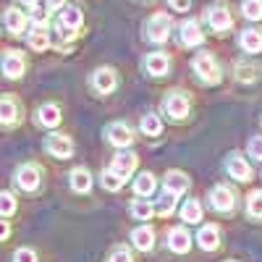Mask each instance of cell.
Returning <instances> with one entry per match:
<instances>
[{"mask_svg":"<svg viewBox=\"0 0 262 262\" xmlns=\"http://www.w3.org/2000/svg\"><path fill=\"white\" fill-rule=\"evenodd\" d=\"M191 66H194L196 79H200L202 84H217L221 81V66H217V60L210 53H200Z\"/></svg>","mask_w":262,"mask_h":262,"instance_id":"6da1fadb","label":"cell"},{"mask_svg":"<svg viewBox=\"0 0 262 262\" xmlns=\"http://www.w3.org/2000/svg\"><path fill=\"white\" fill-rule=\"evenodd\" d=\"M144 32H147V39H149V42H155V45H163V42L170 37V32H173V21H170L168 13H155V16L147 21Z\"/></svg>","mask_w":262,"mask_h":262,"instance_id":"7a4b0ae2","label":"cell"},{"mask_svg":"<svg viewBox=\"0 0 262 262\" xmlns=\"http://www.w3.org/2000/svg\"><path fill=\"white\" fill-rule=\"evenodd\" d=\"M210 207H212L215 212H223V215L233 212V207H236V194H233V189L226 186V184L212 186V189H210Z\"/></svg>","mask_w":262,"mask_h":262,"instance_id":"3957f363","label":"cell"},{"mask_svg":"<svg viewBox=\"0 0 262 262\" xmlns=\"http://www.w3.org/2000/svg\"><path fill=\"white\" fill-rule=\"evenodd\" d=\"M163 111L170 121H184L189 116V97L184 92H168L163 100Z\"/></svg>","mask_w":262,"mask_h":262,"instance_id":"277c9868","label":"cell"},{"mask_svg":"<svg viewBox=\"0 0 262 262\" xmlns=\"http://www.w3.org/2000/svg\"><path fill=\"white\" fill-rule=\"evenodd\" d=\"M39 181H42V170L34 163H27V165H21L16 170V186L21 191H37L39 189Z\"/></svg>","mask_w":262,"mask_h":262,"instance_id":"5b68a950","label":"cell"},{"mask_svg":"<svg viewBox=\"0 0 262 262\" xmlns=\"http://www.w3.org/2000/svg\"><path fill=\"white\" fill-rule=\"evenodd\" d=\"M226 170H228L231 179L242 181V184H247L252 179V168H249V163H247V158L242 155V152H231V155L226 158Z\"/></svg>","mask_w":262,"mask_h":262,"instance_id":"8992f818","label":"cell"},{"mask_svg":"<svg viewBox=\"0 0 262 262\" xmlns=\"http://www.w3.org/2000/svg\"><path fill=\"white\" fill-rule=\"evenodd\" d=\"M45 149L50 152L53 158H71L74 155V142H71V137H66V134H50L48 139H45Z\"/></svg>","mask_w":262,"mask_h":262,"instance_id":"52a82bcc","label":"cell"},{"mask_svg":"<svg viewBox=\"0 0 262 262\" xmlns=\"http://www.w3.org/2000/svg\"><path fill=\"white\" fill-rule=\"evenodd\" d=\"M207 24L221 34L231 29V11L226 8V3H215L207 8Z\"/></svg>","mask_w":262,"mask_h":262,"instance_id":"ba28073f","label":"cell"},{"mask_svg":"<svg viewBox=\"0 0 262 262\" xmlns=\"http://www.w3.org/2000/svg\"><path fill=\"white\" fill-rule=\"evenodd\" d=\"M105 137H107V142L116 144V147H128L131 139H134V131L128 128V123L116 121V123H111V126L105 128Z\"/></svg>","mask_w":262,"mask_h":262,"instance_id":"9c48e42d","label":"cell"},{"mask_svg":"<svg viewBox=\"0 0 262 262\" xmlns=\"http://www.w3.org/2000/svg\"><path fill=\"white\" fill-rule=\"evenodd\" d=\"M137 155H134V152H118V155L113 158V163H111V170L116 173V176L118 179H128L131 176V173H134L137 170Z\"/></svg>","mask_w":262,"mask_h":262,"instance_id":"30bf717a","label":"cell"},{"mask_svg":"<svg viewBox=\"0 0 262 262\" xmlns=\"http://www.w3.org/2000/svg\"><path fill=\"white\" fill-rule=\"evenodd\" d=\"M21 121V107L16 97H0V126H16Z\"/></svg>","mask_w":262,"mask_h":262,"instance_id":"8fae6325","label":"cell"},{"mask_svg":"<svg viewBox=\"0 0 262 262\" xmlns=\"http://www.w3.org/2000/svg\"><path fill=\"white\" fill-rule=\"evenodd\" d=\"M116 84H118V79H116L113 69H97L92 74V86H95L97 95H111L116 90Z\"/></svg>","mask_w":262,"mask_h":262,"instance_id":"7c38bea8","label":"cell"},{"mask_svg":"<svg viewBox=\"0 0 262 262\" xmlns=\"http://www.w3.org/2000/svg\"><path fill=\"white\" fill-rule=\"evenodd\" d=\"M3 76L6 79H18V76H24V69H27V60H24V55L21 53H16V50H11V53H6V58H3Z\"/></svg>","mask_w":262,"mask_h":262,"instance_id":"4fadbf2b","label":"cell"},{"mask_svg":"<svg viewBox=\"0 0 262 262\" xmlns=\"http://www.w3.org/2000/svg\"><path fill=\"white\" fill-rule=\"evenodd\" d=\"M179 39H181L184 48H194V45H202V42H205V34L200 32V24H196L194 18H189V21H184L181 29H179Z\"/></svg>","mask_w":262,"mask_h":262,"instance_id":"5bb4252c","label":"cell"},{"mask_svg":"<svg viewBox=\"0 0 262 262\" xmlns=\"http://www.w3.org/2000/svg\"><path fill=\"white\" fill-rule=\"evenodd\" d=\"M168 69H170V58L165 53H149L144 58V71L149 76H165Z\"/></svg>","mask_w":262,"mask_h":262,"instance_id":"9a60e30c","label":"cell"},{"mask_svg":"<svg viewBox=\"0 0 262 262\" xmlns=\"http://www.w3.org/2000/svg\"><path fill=\"white\" fill-rule=\"evenodd\" d=\"M168 247L170 252H176V254H186L189 247H191V236L186 228H173L168 231Z\"/></svg>","mask_w":262,"mask_h":262,"instance_id":"2e32d148","label":"cell"},{"mask_svg":"<svg viewBox=\"0 0 262 262\" xmlns=\"http://www.w3.org/2000/svg\"><path fill=\"white\" fill-rule=\"evenodd\" d=\"M196 244H200L205 252H215L221 247V231L215 226H202L200 233H196Z\"/></svg>","mask_w":262,"mask_h":262,"instance_id":"e0dca14e","label":"cell"},{"mask_svg":"<svg viewBox=\"0 0 262 262\" xmlns=\"http://www.w3.org/2000/svg\"><path fill=\"white\" fill-rule=\"evenodd\" d=\"M81 21H84V16H81V8H76V6H69V8H63V11H60L58 27H63V29H69V32H74V34H76V29L81 27Z\"/></svg>","mask_w":262,"mask_h":262,"instance_id":"ac0fdd59","label":"cell"},{"mask_svg":"<svg viewBox=\"0 0 262 262\" xmlns=\"http://www.w3.org/2000/svg\"><path fill=\"white\" fill-rule=\"evenodd\" d=\"M50 45V34H48V24H34L32 32H29V48L42 53V50H48Z\"/></svg>","mask_w":262,"mask_h":262,"instance_id":"d6986e66","label":"cell"},{"mask_svg":"<svg viewBox=\"0 0 262 262\" xmlns=\"http://www.w3.org/2000/svg\"><path fill=\"white\" fill-rule=\"evenodd\" d=\"M238 45H242V50L249 53V55L262 53V34L257 29H244L242 37H238Z\"/></svg>","mask_w":262,"mask_h":262,"instance_id":"ffe728a7","label":"cell"},{"mask_svg":"<svg viewBox=\"0 0 262 262\" xmlns=\"http://www.w3.org/2000/svg\"><path fill=\"white\" fill-rule=\"evenodd\" d=\"M69 179H71V189L76 194H86V191L92 189V173L86 170V168H74Z\"/></svg>","mask_w":262,"mask_h":262,"instance_id":"44dd1931","label":"cell"},{"mask_svg":"<svg viewBox=\"0 0 262 262\" xmlns=\"http://www.w3.org/2000/svg\"><path fill=\"white\" fill-rule=\"evenodd\" d=\"M37 123L45 128H55L60 123V107L58 105H42L37 111Z\"/></svg>","mask_w":262,"mask_h":262,"instance_id":"7402d4cb","label":"cell"},{"mask_svg":"<svg viewBox=\"0 0 262 262\" xmlns=\"http://www.w3.org/2000/svg\"><path fill=\"white\" fill-rule=\"evenodd\" d=\"M189 189V179H186V173L181 170H168V176H165V191L170 194H184Z\"/></svg>","mask_w":262,"mask_h":262,"instance_id":"603a6c76","label":"cell"},{"mask_svg":"<svg viewBox=\"0 0 262 262\" xmlns=\"http://www.w3.org/2000/svg\"><path fill=\"white\" fill-rule=\"evenodd\" d=\"M131 242H134L137 249L149 252L152 247H155V231H152L149 226H142V228H137L134 233H131Z\"/></svg>","mask_w":262,"mask_h":262,"instance_id":"cb8c5ba5","label":"cell"},{"mask_svg":"<svg viewBox=\"0 0 262 262\" xmlns=\"http://www.w3.org/2000/svg\"><path fill=\"white\" fill-rule=\"evenodd\" d=\"M6 29L11 34H21V32L27 29V16L21 13L18 8H8L6 11Z\"/></svg>","mask_w":262,"mask_h":262,"instance_id":"d4e9b609","label":"cell"},{"mask_svg":"<svg viewBox=\"0 0 262 262\" xmlns=\"http://www.w3.org/2000/svg\"><path fill=\"white\" fill-rule=\"evenodd\" d=\"M155 189H158V181H155L152 173H139V176L134 179V191L139 196H152V194H155Z\"/></svg>","mask_w":262,"mask_h":262,"instance_id":"484cf974","label":"cell"},{"mask_svg":"<svg viewBox=\"0 0 262 262\" xmlns=\"http://www.w3.org/2000/svg\"><path fill=\"white\" fill-rule=\"evenodd\" d=\"M233 74H236V79H238V81L252 84V81H257V76H259V69H257L254 63H244V60H238V63L233 66Z\"/></svg>","mask_w":262,"mask_h":262,"instance_id":"4316f807","label":"cell"},{"mask_svg":"<svg viewBox=\"0 0 262 262\" xmlns=\"http://www.w3.org/2000/svg\"><path fill=\"white\" fill-rule=\"evenodd\" d=\"M128 212H131V217H134V221H149L152 212H155V205L147 202V200H137V202H131Z\"/></svg>","mask_w":262,"mask_h":262,"instance_id":"83f0119b","label":"cell"},{"mask_svg":"<svg viewBox=\"0 0 262 262\" xmlns=\"http://www.w3.org/2000/svg\"><path fill=\"white\" fill-rule=\"evenodd\" d=\"M181 217L186 223H200L202 221V205L196 200H189L184 207H181Z\"/></svg>","mask_w":262,"mask_h":262,"instance_id":"f1b7e54d","label":"cell"},{"mask_svg":"<svg viewBox=\"0 0 262 262\" xmlns=\"http://www.w3.org/2000/svg\"><path fill=\"white\" fill-rule=\"evenodd\" d=\"M176 200H179L176 194L165 191V194L160 196V200H158V205H155V212H158V215H163V217H168L173 210H176Z\"/></svg>","mask_w":262,"mask_h":262,"instance_id":"f546056e","label":"cell"},{"mask_svg":"<svg viewBox=\"0 0 262 262\" xmlns=\"http://www.w3.org/2000/svg\"><path fill=\"white\" fill-rule=\"evenodd\" d=\"M142 131L147 137H158L160 131H163V123H160V118L155 116V113H147L144 118H142Z\"/></svg>","mask_w":262,"mask_h":262,"instance_id":"4dcf8cb0","label":"cell"},{"mask_svg":"<svg viewBox=\"0 0 262 262\" xmlns=\"http://www.w3.org/2000/svg\"><path fill=\"white\" fill-rule=\"evenodd\" d=\"M247 212L249 217H262V191H252L247 196Z\"/></svg>","mask_w":262,"mask_h":262,"instance_id":"1f68e13d","label":"cell"},{"mask_svg":"<svg viewBox=\"0 0 262 262\" xmlns=\"http://www.w3.org/2000/svg\"><path fill=\"white\" fill-rule=\"evenodd\" d=\"M242 11L249 21H259L262 18V0H244Z\"/></svg>","mask_w":262,"mask_h":262,"instance_id":"d6a6232c","label":"cell"},{"mask_svg":"<svg viewBox=\"0 0 262 262\" xmlns=\"http://www.w3.org/2000/svg\"><path fill=\"white\" fill-rule=\"evenodd\" d=\"M16 212V200L11 191H0V217H8Z\"/></svg>","mask_w":262,"mask_h":262,"instance_id":"836d02e7","label":"cell"},{"mask_svg":"<svg viewBox=\"0 0 262 262\" xmlns=\"http://www.w3.org/2000/svg\"><path fill=\"white\" fill-rule=\"evenodd\" d=\"M100 181H102V189H107V191H118L123 186V179H118L113 170H102Z\"/></svg>","mask_w":262,"mask_h":262,"instance_id":"e575fe53","label":"cell"},{"mask_svg":"<svg viewBox=\"0 0 262 262\" xmlns=\"http://www.w3.org/2000/svg\"><path fill=\"white\" fill-rule=\"evenodd\" d=\"M247 152H249V158L262 160V137H252L249 144H247Z\"/></svg>","mask_w":262,"mask_h":262,"instance_id":"d590c367","label":"cell"},{"mask_svg":"<svg viewBox=\"0 0 262 262\" xmlns=\"http://www.w3.org/2000/svg\"><path fill=\"white\" fill-rule=\"evenodd\" d=\"M111 262H134V257H131V252L126 247H116L111 252Z\"/></svg>","mask_w":262,"mask_h":262,"instance_id":"8d00e7d4","label":"cell"},{"mask_svg":"<svg viewBox=\"0 0 262 262\" xmlns=\"http://www.w3.org/2000/svg\"><path fill=\"white\" fill-rule=\"evenodd\" d=\"M13 262H37V254L32 249H18L13 254Z\"/></svg>","mask_w":262,"mask_h":262,"instance_id":"74e56055","label":"cell"},{"mask_svg":"<svg viewBox=\"0 0 262 262\" xmlns=\"http://www.w3.org/2000/svg\"><path fill=\"white\" fill-rule=\"evenodd\" d=\"M168 6H170L173 11H179V13H184V11H189V6H191V0H168Z\"/></svg>","mask_w":262,"mask_h":262,"instance_id":"f35d334b","label":"cell"},{"mask_svg":"<svg viewBox=\"0 0 262 262\" xmlns=\"http://www.w3.org/2000/svg\"><path fill=\"white\" fill-rule=\"evenodd\" d=\"M8 236H11V226L6 221H0V242H6Z\"/></svg>","mask_w":262,"mask_h":262,"instance_id":"ab89813d","label":"cell"},{"mask_svg":"<svg viewBox=\"0 0 262 262\" xmlns=\"http://www.w3.org/2000/svg\"><path fill=\"white\" fill-rule=\"evenodd\" d=\"M63 3H66V0H45L48 11H58V8H63Z\"/></svg>","mask_w":262,"mask_h":262,"instance_id":"60d3db41","label":"cell"},{"mask_svg":"<svg viewBox=\"0 0 262 262\" xmlns=\"http://www.w3.org/2000/svg\"><path fill=\"white\" fill-rule=\"evenodd\" d=\"M18 3H21V6H29V8H34V6H37V0H18Z\"/></svg>","mask_w":262,"mask_h":262,"instance_id":"b9f144b4","label":"cell"}]
</instances>
